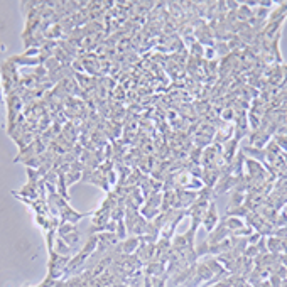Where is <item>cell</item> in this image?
<instances>
[{
  "label": "cell",
  "mask_w": 287,
  "mask_h": 287,
  "mask_svg": "<svg viewBox=\"0 0 287 287\" xmlns=\"http://www.w3.org/2000/svg\"><path fill=\"white\" fill-rule=\"evenodd\" d=\"M57 237H59L68 247H71L74 252L79 250L78 247H79V242H81V235H79L76 225L61 222L59 227H57Z\"/></svg>",
  "instance_id": "obj_1"
},
{
  "label": "cell",
  "mask_w": 287,
  "mask_h": 287,
  "mask_svg": "<svg viewBox=\"0 0 287 287\" xmlns=\"http://www.w3.org/2000/svg\"><path fill=\"white\" fill-rule=\"evenodd\" d=\"M47 255H49V260H47V277L59 281L61 277H63L71 257H64V255H59L56 254V252H49Z\"/></svg>",
  "instance_id": "obj_2"
},
{
  "label": "cell",
  "mask_w": 287,
  "mask_h": 287,
  "mask_svg": "<svg viewBox=\"0 0 287 287\" xmlns=\"http://www.w3.org/2000/svg\"><path fill=\"white\" fill-rule=\"evenodd\" d=\"M161 201H162V193H152L151 196L144 200V205L140 206V215L151 222V220H154L161 213Z\"/></svg>",
  "instance_id": "obj_3"
},
{
  "label": "cell",
  "mask_w": 287,
  "mask_h": 287,
  "mask_svg": "<svg viewBox=\"0 0 287 287\" xmlns=\"http://www.w3.org/2000/svg\"><path fill=\"white\" fill-rule=\"evenodd\" d=\"M210 203L211 201L196 200L186 210L188 216L191 218V227H189V228H193V230H196V232H198V227H200V225L203 223V218H205L206 211H208V208H210Z\"/></svg>",
  "instance_id": "obj_4"
},
{
  "label": "cell",
  "mask_w": 287,
  "mask_h": 287,
  "mask_svg": "<svg viewBox=\"0 0 287 287\" xmlns=\"http://www.w3.org/2000/svg\"><path fill=\"white\" fill-rule=\"evenodd\" d=\"M194 39H196V42H200L201 46H205V47L215 46V42H216L210 24L206 20H203V19L198 22L196 25H194Z\"/></svg>",
  "instance_id": "obj_5"
},
{
  "label": "cell",
  "mask_w": 287,
  "mask_h": 287,
  "mask_svg": "<svg viewBox=\"0 0 287 287\" xmlns=\"http://www.w3.org/2000/svg\"><path fill=\"white\" fill-rule=\"evenodd\" d=\"M196 200H198V191L176 189V200H174V206H172V210H188Z\"/></svg>",
  "instance_id": "obj_6"
},
{
  "label": "cell",
  "mask_w": 287,
  "mask_h": 287,
  "mask_svg": "<svg viewBox=\"0 0 287 287\" xmlns=\"http://www.w3.org/2000/svg\"><path fill=\"white\" fill-rule=\"evenodd\" d=\"M232 233H230V230L225 227V223H223V220H220L218 225L215 227V230H211V232L208 233V237H206V244L208 245H215V244H218V242H222L225 240V238H228Z\"/></svg>",
  "instance_id": "obj_7"
},
{
  "label": "cell",
  "mask_w": 287,
  "mask_h": 287,
  "mask_svg": "<svg viewBox=\"0 0 287 287\" xmlns=\"http://www.w3.org/2000/svg\"><path fill=\"white\" fill-rule=\"evenodd\" d=\"M140 245V237H135V235H129L125 238V240L118 242L117 245H115V250L118 252V254H135L137 247Z\"/></svg>",
  "instance_id": "obj_8"
},
{
  "label": "cell",
  "mask_w": 287,
  "mask_h": 287,
  "mask_svg": "<svg viewBox=\"0 0 287 287\" xmlns=\"http://www.w3.org/2000/svg\"><path fill=\"white\" fill-rule=\"evenodd\" d=\"M235 183H237V176H233V174L220 176L218 183H216L213 188L215 196H220V194H223V193H230L233 188H235Z\"/></svg>",
  "instance_id": "obj_9"
},
{
  "label": "cell",
  "mask_w": 287,
  "mask_h": 287,
  "mask_svg": "<svg viewBox=\"0 0 287 287\" xmlns=\"http://www.w3.org/2000/svg\"><path fill=\"white\" fill-rule=\"evenodd\" d=\"M135 255L139 257V260L142 262V266L152 262L154 255H156V244H145V242H140V245L137 247Z\"/></svg>",
  "instance_id": "obj_10"
},
{
  "label": "cell",
  "mask_w": 287,
  "mask_h": 287,
  "mask_svg": "<svg viewBox=\"0 0 287 287\" xmlns=\"http://www.w3.org/2000/svg\"><path fill=\"white\" fill-rule=\"evenodd\" d=\"M220 222V216H218V210H216V205H215V201H211L210 203V208L208 211H206V215H205V218H203V227H205L206 230V233H210L211 230H215V227L218 225Z\"/></svg>",
  "instance_id": "obj_11"
},
{
  "label": "cell",
  "mask_w": 287,
  "mask_h": 287,
  "mask_svg": "<svg viewBox=\"0 0 287 287\" xmlns=\"http://www.w3.org/2000/svg\"><path fill=\"white\" fill-rule=\"evenodd\" d=\"M220 179V169L218 167H203L201 181L206 188H215V184Z\"/></svg>",
  "instance_id": "obj_12"
},
{
  "label": "cell",
  "mask_w": 287,
  "mask_h": 287,
  "mask_svg": "<svg viewBox=\"0 0 287 287\" xmlns=\"http://www.w3.org/2000/svg\"><path fill=\"white\" fill-rule=\"evenodd\" d=\"M240 151L245 154V157L254 159V161H259V162H262V164H266V151H264V149L254 147V145L249 144V145H244Z\"/></svg>",
  "instance_id": "obj_13"
},
{
  "label": "cell",
  "mask_w": 287,
  "mask_h": 287,
  "mask_svg": "<svg viewBox=\"0 0 287 287\" xmlns=\"http://www.w3.org/2000/svg\"><path fill=\"white\" fill-rule=\"evenodd\" d=\"M238 144L240 142H238L237 139H230L228 142L223 144V159H225L227 164H230L238 154Z\"/></svg>",
  "instance_id": "obj_14"
},
{
  "label": "cell",
  "mask_w": 287,
  "mask_h": 287,
  "mask_svg": "<svg viewBox=\"0 0 287 287\" xmlns=\"http://www.w3.org/2000/svg\"><path fill=\"white\" fill-rule=\"evenodd\" d=\"M223 223H225V227H227L230 230V233H235L238 232V230H242L244 227H247L245 222L242 218H237V216H223Z\"/></svg>",
  "instance_id": "obj_15"
},
{
  "label": "cell",
  "mask_w": 287,
  "mask_h": 287,
  "mask_svg": "<svg viewBox=\"0 0 287 287\" xmlns=\"http://www.w3.org/2000/svg\"><path fill=\"white\" fill-rule=\"evenodd\" d=\"M176 200V191H162V201H161V213L172 210Z\"/></svg>",
  "instance_id": "obj_16"
},
{
  "label": "cell",
  "mask_w": 287,
  "mask_h": 287,
  "mask_svg": "<svg viewBox=\"0 0 287 287\" xmlns=\"http://www.w3.org/2000/svg\"><path fill=\"white\" fill-rule=\"evenodd\" d=\"M245 201V194L244 193H238V191H230V200H228V206L227 211H232L238 208L240 205H244Z\"/></svg>",
  "instance_id": "obj_17"
},
{
  "label": "cell",
  "mask_w": 287,
  "mask_h": 287,
  "mask_svg": "<svg viewBox=\"0 0 287 287\" xmlns=\"http://www.w3.org/2000/svg\"><path fill=\"white\" fill-rule=\"evenodd\" d=\"M54 252L59 255H64V257H73V255L76 254V252H74L71 247L66 245L59 237H56V240H54Z\"/></svg>",
  "instance_id": "obj_18"
},
{
  "label": "cell",
  "mask_w": 287,
  "mask_h": 287,
  "mask_svg": "<svg viewBox=\"0 0 287 287\" xmlns=\"http://www.w3.org/2000/svg\"><path fill=\"white\" fill-rule=\"evenodd\" d=\"M237 15H238V22H249L252 17H254V8L247 5L245 2H240V7L237 10Z\"/></svg>",
  "instance_id": "obj_19"
},
{
  "label": "cell",
  "mask_w": 287,
  "mask_h": 287,
  "mask_svg": "<svg viewBox=\"0 0 287 287\" xmlns=\"http://www.w3.org/2000/svg\"><path fill=\"white\" fill-rule=\"evenodd\" d=\"M267 250L271 252V254H276V255H282V254H284V249H282L281 238H277V237H267Z\"/></svg>",
  "instance_id": "obj_20"
},
{
  "label": "cell",
  "mask_w": 287,
  "mask_h": 287,
  "mask_svg": "<svg viewBox=\"0 0 287 287\" xmlns=\"http://www.w3.org/2000/svg\"><path fill=\"white\" fill-rule=\"evenodd\" d=\"M215 54H216V57H220V59H223L225 56H228L230 52V47H228V44L227 42H215Z\"/></svg>",
  "instance_id": "obj_21"
},
{
  "label": "cell",
  "mask_w": 287,
  "mask_h": 287,
  "mask_svg": "<svg viewBox=\"0 0 287 287\" xmlns=\"http://www.w3.org/2000/svg\"><path fill=\"white\" fill-rule=\"evenodd\" d=\"M189 56L193 57H200V59H203L205 57V46H201L200 42H193L191 46H189Z\"/></svg>",
  "instance_id": "obj_22"
},
{
  "label": "cell",
  "mask_w": 287,
  "mask_h": 287,
  "mask_svg": "<svg viewBox=\"0 0 287 287\" xmlns=\"http://www.w3.org/2000/svg\"><path fill=\"white\" fill-rule=\"evenodd\" d=\"M115 233H117V238L120 242L129 237V232H127V227H125V222H123V220L117 222V230H115Z\"/></svg>",
  "instance_id": "obj_23"
},
{
  "label": "cell",
  "mask_w": 287,
  "mask_h": 287,
  "mask_svg": "<svg viewBox=\"0 0 287 287\" xmlns=\"http://www.w3.org/2000/svg\"><path fill=\"white\" fill-rule=\"evenodd\" d=\"M167 281H169V276L167 274H162V276L152 277V287H166Z\"/></svg>",
  "instance_id": "obj_24"
},
{
  "label": "cell",
  "mask_w": 287,
  "mask_h": 287,
  "mask_svg": "<svg viewBox=\"0 0 287 287\" xmlns=\"http://www.w3.org/2000/svg\"><path fill=\"white\" fill-rule=\"evenodd\" d=\"M274 228H287V215L284 211H281L279 216H277L276 223H274Z\"/></svg>",
  "instance_id": "obj_25"
},
{
  "label": "cell",
  "mask_w": 287,
  "mask_h": 287,
  "mask_svg": "<svg viewBox=\"0 0 287 287\" xmlns=\"http://www.w3.org/2000/svg\"><path fill=\"white\" fill-rule=\"evenodd\" d=\"M2 103H3V90H2V81H0V112H2Z\"/></svg>",
  "instance_id": "obj_26"
},
{
  "label": "cell",
  "mask_w": 287,
  "mask_h": 287,
  "mask_svg": "<svg viewBox=\"0 0 287 287\" xmlns=\"http://www.w3.org/2000/svg\"><path fill=\"white\" fill-rule=\"evenodd\" d=\"M281 262H282V266L287 267V254H282L281 255Z\"/></svg>",
  "instance_id": "obj_27"
},
{
  "label": "cell",
  "mask_w": 287,
  "mask_h": 287,
  "mask_svg": "<svg viewBox=\"0 0 287 287\" xmlns=\"http://www.w3.org/2000/svg\"><path fill=\"white\" fill-rule=\"evenodd\" d=\"M282 211H284V213H286V215H287V205H286V206H284V210H282Z\"/></svg>",
  "instance_id": "obj_28"
},
{
  "label": "cell",
  "mask_w": 287,
  "mask_h": 287,
  "mask_svg": "<svg viewBox=\"0 0 287 287\" xmlns=\"http://www.w3.org/2000/svg\"><path fill=\"white\" fill-rule=\"evenodd\" d=\"M25 287H32V286H25ZM36 287H39V286H36Z\"/></svg>",
  "instance_id": "obj_29"
}]
</instances>
